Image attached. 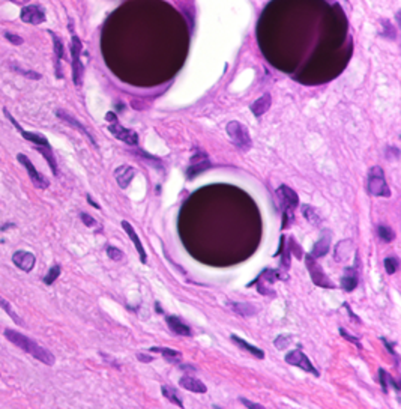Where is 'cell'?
Here are the masks:
<instances>
[{"mask_svg":"<svg viewBox=\"0 0 401 409\" xmlns=\"http://www.w3.org/2000/svg\"><path fill=\"white\" fill-rule=\"evenodd\" d=\"M305 265H307V269L311 276V280L316 286H320V288H326V289H334L335 285L326 277V274L323 272L322 266L317 263L316 257H313L311 254H307L305 256Z\"/></svg>","mask_w":401,"mask_h":409,"instance_id":"6","label":"cell"},{"mask_svg":"<svg viewBox=\"0 0 401 409\" xmlns=\"http://www.w3.org/2000/svg\"><path fill=\"white\" fill-rule=\"evenodd\" d=\"M0 308H3V310H5V311L8 313V316H9V317H12V321H14L15 324H18V325H23V321H21V319H20V317H18V316H17L15 313H14V310L11 308L9 302H8L6 299H3L2 296H0Z\"/></svg>","mask_w":401,"mask_h":409,"instance_id":"30","label":"cell"},{"mask_svg":"<svg viewBox=\"0 0 401 409\" xmlns=\"http://www.w3.org/2000/svg\"><path fill=\"white\" fill-rule=\"evenodd\" d=\"M5 337L15 346H18L21 351L27 352L29 355H32L33 358H36L38 361L47 364V366H53L56 362V356L45 348H42L41 345H38L36 342H33L32 339H29L27 336L15 331V330H5Z\"/></svg>","mask_w":401,"mask_h":409,"instance_id":"1","label":"cell"},{"mask_svg":"<svg viewBox=\"0 0 401 409\" xmlns=\"http://www.w3.org/2000/svg\"><path fill=\"white\" fill-rule=\"evenodd\" d=\"M379 381H380V385H382L383 393H388V373L383 369L379 370Z\"/></svg>","mask_w":401,"mask_h":409,"instance_id":"35","label":"cell"},{"mask_svg":"<svg viewBox=\"0 0 401 409\" xmlns=\"http://www.w3.org/2000/svg\"><path fill=\"white\" fill-rule=\"evenodd\" d=\"M17 160H18V163H21V164L24 166L27 175H29L30 180L33 182V185H35L36 188H41V190L48 188L50 182L45 179V176H42L36 169H35V166L32 164V161L29 160V157H26L24 154H18V155H17Z\"/></svg>","mask_w":401,"mask_h":409,"instance_id":"11","label":"cell"},{"mask_svg":"<svg viewBox=\"0 0 401 409\" xmlns=\"http://www.w3.org/2000/svg\"><path fill=\"white\" fill-rule=\"evenodd\" d=\"M284 359H286L287 364L296 366V367L302 369V370L307 372V373H311V375H314V376H319V375H320L319 370H317V369L313 366V362L310 361V358H308L304 352L300 351V349L290 351L288 353H286Z\"/></svg>","mask_w":401,"mask_h":409,"instance_id":"7","label":"cell"},{"mask_svg":"<svg viewBox=\"0 0 401 409\" xmlns=\"http://www.w3.org/2000/svg\"><path fill=\"white\" fill-rule=\"evenodd\" d=\"M80 217H81V221H83L87 228H93V226L96 224V221H95L90 215H87V214H84V212H81Z\"/></svg>","mask_w":401,"mask_h":409,"instance_id":"38","label":"cell"},{"mask_svg":"<svg viewBox=\"0 0 401 409\" xmlns=\"http://www.w3.org/2000/svg\"><path fill=\"white\" fill-rule=\"evenodd\" d=\"M302 212H304V215H305V217H307V218H308L311 223H317V221H319V220H317V217H316L317 214L314 212V208H311L310 205H305V206H304V209H302Z\"/></svg>","mask_w":401,"mask_h":409,"instance_id":"34","label":"cell"},{"mask_svg":"<svg viewBox=\"0 0 401 409\" xmlns=\"http://www.w3.org/2000/svg\"><path fill=\"white\" fill-rule=\"evenodd\" d=\"M60 272H62V268H60V265H53L50 269H48V272H47V276L44 277V283L45 285H53L56 280H58V277H60Z\"/></svg>","mask_w":401,"mask_h":409,"instance_id":"28","label":"cell"},{"mask_svg":"<svg viewBox=\"0 0 401 409\" xmlns=\"http://www.w3.org/2000/svg\"><path fill=\"white\" fill-rule=\"evenodd\" d=\"M226 131H227V135L230 137V140L233 142V145L242 151V152H248L253 146V142H251V137H249V132L246 129L245 125H242L240 122L237 120H230L226 126Z\"/></svg>","mask_w":401,"mask_h":409,"instance_id":"5","label":"cell"},{"mask_svg":"<svg viewBox=\"0 0 401 409\" xmlns=\"http://www.w3.org/2000/svg\"><path fill=\"white\" fill-rule=\"evenodd\" d=\"M157 310H158V311H160V313H163V308H161V307H160V304H158V302H157Z\"/></svg>","mask_w":401,"mask_h":409,"instance_id":"44","label":"cell"},{"mask_svg":"<svg viewBox=\"0 0 401 409\" xmlns=\"http://www.w3.org/2000/svg\"><path fill=\"white\" fill-rule=\"evenodd\" d=\"M20 74H23V75H26V77H29V78H32V80H39L41 78V74H38V72H35V71H23V69H18V68H15Z\"/></svg>","mask_w":401,"mask_h":409,"instance_id":"39","label":"cell"},{"mask_svg":"<svg viewBox=\"0 0 401 409\" xmlns=\"http://www.w3.org/2000/svg\"><path fill=\"white\" fill-rule=\"evenodd\" d=\"M209 166H211V163H209V160H208L206 154H202V155H194V157L191 158V164H189V167L186 169V177H188V179L195 177L197 175H200L202 172L208 170V169H209Z\"/></svg>","mask_w":401,"mask_h":409,"instance_id":"14","label":"cell"},{"mask_svg":"<svg viewBox=\"0 0 401 409\" xmlns=\"http://www.w3.org/2000/svg\"><path fill=\"white\" fill-rule=\"evenodd\" d=\"M3 113H5V116L8 117V120L18 129V132L21 134V137L23 139H26V140H29V142H32L35 146H39V148H52V145H50V142L42 135V134H39V132H32V131H26V129H23L21 128V125L15 120V117L12 116L6 109L3 110Z\"/></svg>","mask_w":401,"mask_h":409,"instance_id":"8","label":"cell"},{"mask_svg":"<svg viewBox=\"0 0 401 409\" xmlns=\"http://www.w3.org/2000/svg\"><path fill=\"white\" fill-rule=\"evenodd\" d=\"M20 18H21V21H24V23L38 26V24H41V23L45 21V12H44V9H42L41 6H38V5H29V6H26V8L21 9Z\"/></svg>","mask_w":401,"mask_h":409,"instance_id":"12","label":"cell"},{"mask_svg":"<svg viewBox=\"0 0 401 409\" xmlns=\"http://www.w3.org/2000/svg\"><path fill=\"white\" fill-rule=\"evenodd\" d=\"M277 194L281 200V211H283V224L281 228L287 229L290 223H293V212L299 205L297 194L287 185H281L277 190Z\"/></svg>","mask_w":401,"mask_h":409,"instance_id":"2","label":"cell"},{"mask_svg":"<svg viewBox=\"0 0 401 409\" xmlns=\"http://www.w3.org/2000/svg\"><path fill=\"white\" fill-rule=\"evenodd\" d=\"M383 263H385V269L389 276H392L398 271V259L397 257H386Z\"/></svg>","mask_w":401,"mask_h":409,"instance_id":"32","label":"cell"},{"mask_svg":"<svg viewBox=\"0 0 401 409\" xmlns=\"http://www.w3.org/2000/svg\"><path fill=\"white\" fill-rule=\"evenodd\" d=\"M179 385H180L182 388L188 390V391L198 393V394H202V393H206V391H208L206 385H205V384H203L200 379L192 378V376H182V378L179 379Z\"/></svg>","mask_w":401,"mask_h":409,"instance_id":"19","label":"cell"},{"mask_svg":"<svg viewBox=\"0 0 401 409\" xmlns=\"http://www.w3.org/2000/svg\"><path fill=\"white\" fill-rule=\"evenodd\" d=\"M107 254H109V257L110 259H113L115 262H119V260H122V257H123V253L119 250V248H116V247H107Z\"/></svg>","mask_w":401,"mask_h":409,"instance_id":"33","label":"cell"},{"mask_svg":"<svg viewBox=\"0 0 401 409\" xmlns=\"http://www.w3.org/2000/svg\"><path fill=\"white\" fill-rule=\"evenodd\" d=\"M69 30L72 33L71 36V65H72V80H74V84L75 86H81L83 83V75H84V66L80 60L81 56V52H83V44L80 41V38L77 36V33H74V29H72V23H69Z\"/></svg>","mask_w":401,"mask_h":409,"instance_id":"3","label":"cell"},{"mask_svg":"<svg viewBox=\"0 0 401 409\" xmlns=\"http://www.w3.org/2000/svg\"><path fill=\"white\" fill-rule=\"evenodd\" d=\"M137 175V170L132 167V166H128V164H123V166H119L115 170V177L117 180V185L125 190L129 187V184L132 182L134 176Z\"/></svg>","mask_w":401,"mask_h":409,"instance_id":"15","label":"cell"},{"mask_svg":"<svg viewBox=\"0 0 401 409\" xmlns=\"http://www.w3.org/2000/svg\"><path fill=\"white\" fill-rule=\"evenodd\" d=\"M239 400H240V403H243V405H245L246 408H251V409L263 408L262 405H259V403H253V402H249V400H246V399H243V397H240Z\"/></svg>","mask_w":401,"mask_h":409,"instance_id":"40","label":"cell"},{"mask_svg":"<svg viewBox=\"0 0 401 409\" xmlns=\"http://www.w3.org/2000/svg\"><path fill=\"white\" fill-rule=\"evenodd\" d=\"M122 224V228H123V231L128 234V236H129V239L132 241V244H134V247L137 248V253L140 254V260H141V263H146V260H147V256H146V251H144V248H143V244H141V241H140V238H138V235H137V232L134 231V228L128 223V221H122L120 223Z\"/></svg>","mask_w":401,"mask_h":409,"instance_id":"18","label":"cell"},{"mask_svg":"<svg viewBox=\"0 0 401 409\" xmlns=\"http://www.w3.org/2000/svg\"><path fill=\"white\" fill-rule=\"evenodd\" d=\"M52 36H53V46H55V55H56V77L58 78H62L63 74H62V68H60V60L63 59L65 56V49H63V42L62 39L59 38L58 35L55 32H48Z\"/></svg>","mask_w":401,"mask_h":409,"instance_id":"24","label":"cell"},{"mask_svg":"<svg viewBox=\"0 0 401 409\" xmlns=\"http://www.w3.org/2000/svg\"><path fill=\"white\" fill-rule=\"evenodd\" d=\"M166 322H167L169 328L172 330L174 334H177V336L189 337V336L192 334L191 328H189L183 321H180V319L176 317V316H167V317H166Z\"/></svg>","mask_w":401,"mask_h":409,"instance_id":"21","label":"cell"},{"mask_svg":"<svg viewBox=\"0 0 401 409\" xmlns=\"http://www.w3.org/2000/svg\"><path fill=\"white\" fill-rule=\"evenodd\" d=\"M9 2H15V0H9Z\"/></svg>","mask_w":401,"mask_h":409,"instance_id":"45","label":"cell"},{"mask_svg":"<svg viewBox=\"0 0 401 409\" xmlns=\"http://www.w3.org/2000/svg\"><path fill=\"white\" fill-rule=\"evenodd\" d=\"M358 271L353 268H345L344 269V276L341 277V289L345 292H352L356 289L358 286Z\"/></svg>","mask_w":401,"mask_h":409,"instance_id":"22","label":"cell"},{"mask_svg":"<svg viewBox=\"0 0 401 409\" xmlns=\"http://www.w3.org/2000/svg\"><path fill=\"white\" fill-rule=\"evenodd\" d=\"M12 263H14L18 269H21V271H24V272H30V271L33 269V266H35V263H36V257H35V254L30 253V251L18 250V251H15V253L12 254Z\"/></svg>","mask_w":401,"mask_h":409,"instance_id":"13","label":"cell"},{"mask_svg":"<svg viewBox=\"0 0 401 409\" xmlns=\"http://www.w3.org/2000/svg\"><path fill=\"white\" fill-rule=\"evenodd\" d=\"M151 351L161 352V353L164 355V358H166L169 362H172V364L173 362H174V364H179V361H180V358H182L180 352L170 349V348H151Z\"/></svg>","mask_w":401,"mask_h":409,"instance_id":"26","label":"cell"},{"mask_svg":"<svg viewBox=\"0 0 401 409\" xmlns=\"http://www.w3.org/2000/svg\"><path fill=\"white\" fill-rule=\"evenodd\" d=\"M109 131L115 135L117 140H120V142H123V143H126L129 146H137L138 145V134L134 129L123 128L119 123L117 119L109 123Z\"/></svg>","mask_w":401,"mask_h":409,"instance_id":"10","label":"cell"},{"mask_svg":"<svg viewBox=\"0 0 401 409\" xmlns=\"http://www.w3.org/2000/svg\"><path fill=\"white\" fill-rule=\"evenodd\" d=\"M283 276L284 274L280 269H265L253 283H249V286L257 285V291L263 293V295H266V289H271L275 282L283 279Z\"/></svg>","mask_w":401,"mask_h":409,"instance_id":"9","label":"cell"},{"mask_svg":"<svg viewBox=\"0 0 401 409\" xmlns=\"http://www.w3.org/2000/svg\"><path fill=\"white\" fill-rule=\"evenodd\" d=\"M161 391H163L164 397H166V399H167L169 402H172V403H174V405H177L179 408H182V406H183L182 400L179 399L177 393H176V391H174L173 388L167 387V385H163V387H161Z\"/></svg>","mask_w":401,"mask_h":409,"instance_id":"27","label":"cell"},{"mask_svg":"<svg viewBox=\"0 0 401 409\" xmlns=\"http://www.w3.org/2000/svg\"><path fill=\"white\" fill-rule=\"evenodd\" d=\"M5 38H6L9 42H12L14 46H21V44H23V38L18 36V35H14V33H11V32H6V33H5Z\"/></svg>","mask_w":401,"mask_h":409,"instance_id":"36","label":"cell"},{"mask_svg":"<svg viewBox=\"0 0 401 409\" xmlns=\"http://www.w3.org/2000/svg\"><path fill=\"white\" fill-rule=\"evenodd\" d=\"M9 228H12V229H14V228H15V224H14V223H6V224L0 226V231H2V232H5V231H8Z\"/></svg>","mask_w":401,"mask_h":409,"instance_id":"42","label":"cell"},{"mask_svg":"<svg viewBox=\"0 0 401 409\" xmlns=\"http://www.w3.org/2000/svg\"><path fill=\"white\" fill-rule=\"evenodd\" d=\"M340 334L343 336L344 339H347L348 342H353V343H355V345L358 346V349H362V346H361V343H359V340H358V339H356L355 336H352V334H348V333H347V331H345L344 328H340Z\"/></svg>","mask_w":401,"mask_h":409,"instance_id":"37","label":"cell"},{"mask_svg":"<svg viewBox=\"0 0 401 409\" xmlns=\"http://www.w3.org/2000/svg\"><path fill=\"white\" fill-rule=\"evenodd\" d=\"M86 199H87V202H89V203H90V205H92L93 208H96V209H99V208H101V206H99V205H98L96 202H93V200H92V197H90L89 194H87V197H86Z\"/></svg>","mask_w":401,"mask_h":409,"instance_id":"43","label":"cell"},{"mask_svg":"<svg viewBox=\"0 0 401 409\" xmlns=\"http://www.w3.org/2000/svg\"><path fill=\"white\" fill-rule=\"evenodd\" d=\"M271 104H272L271 95H269V94H265V95H262L260 98H257V100L249 106V109H251V113H253L254 116L260 117L262 115H265V113L271 109Z\"/></svg>","mask_w":401,"mask_h":409,"instance_id":"20","label":"cell"},{"mask_svg":"<svg viewBox=\"0 0 401 409\" xmlns=\"http://www.w3.org/2000/svg\"><path fill=\"white\" fill-rule=\"evenodd\" d=\"M367 191L370 196H374V197H389L391 196V188L386 184L382 167L374 166L370 169L368 177H367Z\"/></svg>","mask_w":401,"mask_h":409,"instance_id":"4","label":"cell"},{"mask_svg":"<svg viewBox=\"0 0 401 409\" xmlns=\"http://www.w3.org/2000/svg\"><path fill=\"white\" fill-rule=\"evenodd\" d=\"M377 235L383 242H392L395 239L394 231L391 228H388V226H379L377 228Z\"/></svg>","mask_w":401,"mask_h":409,"instance_id":"29","label":"cell"},{"mask_svg":"<svg viewBox=\"0 0 401 409\" xmlns=\"http://www.w3.org/2000/svg\"><path fill=\"white\" fill-rule=\"evenodd\" d=\"M137 358H138V359H141L143 362H151V361H154V358H152V356L144 355V353H138V355H137Z\"/></svg>","mask_w":401,"mask_h":409,"instance_id":"41","label":"cell"},{"mask_svg":"<svg viewBox=\"0 0 401 409\" xmlns=\"http://www.w3.org/2000/svg\"><path fill=\"white\" fill-rule=\"evenodd\" d=\"M230 307L239 316H245V317H251L257 313V308L249 302H230Z\"/></svg>","mask_w":401,"mask_h":409,"instance_id":"25","label":"cell"},{"mask_svg":"<svg viewBox=\"0 0 401 409\" xmlns=\"http://www.w3.org/2000/svg\"><path fill=\"white\" fill-rule=\"evenodd\" d=\"M56 116H58L59 119H60V120H63L65 123L71 125L72 128L78 129V131H80L81 134H84V135H86V137H87V139L90 140V143H92L93 146H96V142H95L93 135H92V134H90V132L87 131V128H86V126H83V125H81V123H80V122H78V120L75 119V117H72L71 115H68V113H66V112H63V110H58V112H56Z\"/></svg>","mask_w":401,"mask_h":409,"instance_id":"16","label":"cell"},{"mask_svg":"<svg viewBox=\"0 0 401 409\" xmlns=\"http://www.w3.org/2000/svg\"><path fill=\"white\" fill-rule=\"evenodd\" d=\"M293 342V336L290 334H283V336H278L274 342V345L278 348V349H287Z\"/></svg>","mask_w":401,"mask_h":409,"instance_id":"31","label":"cell"},{"mask_svg":"<svg viewBox=\"0 0 401 409\" xmlns=\"http://www.w3.org/2000/svg\"><path fill=\"white\" fill-rule=\"evenodd\" d=\"M329 248H331V234L329 232H326V231H323L322 232V235H320V238H319V241L314 244V247H313V250H311V256L313 257H323V256H326V253H329Z\"/></svg>","mask_w":401,"mask_h":409,"instance_id":"17","label":"cell"},{"mask_svg":"<svg viewBox=\"0 0 401 409\" xmlns=\"http://www.w3.org/2000/svg\"><path fill=\"white\" fill-rule=\"evenodd\" d=\"M231 337V342L233 343H236L240 349H243V351H248L251 355H254V356H257L259 359H263L265 358V352L262 351L260 348H257V346H254V345H251V343H248L246 340H243V339H240L239 336H236V334H231L230 336Z\"/></svg>","mask_w":401,"mask_h":409,"instance_id":"23","label":"cell"}]
</instances>
